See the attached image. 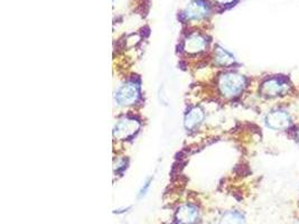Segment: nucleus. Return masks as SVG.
<instances>
[{
    "label": "nucleus",
    "instance_id": "f257e3e1",
    "mask_svg": "<svg viewBox=\"0 0 299 224\" xmlns=\"http://www.w3.org/2000/svg\"><path fill=\"white\" fill-rule=\"evenodd\" d=\"M244 85H246V79L241 74L233 73V72L222 75L219 82L222 94L228 98H232L241 93Z\"/></svg>",
    "mask_w": 299,
    "mask_h": 224
},
{
    "label": "nucleus",
    "instance_id": "f03ea898",
    "mask_svg": "<svg viewBox=\"0 0 299 224\" xmlns=\"http://www.w3.org/2000/svg\"><path fill=\"white\" fill-rule=\"evenodd\" d=\"M139 89L138 85L133 82H127L117 90L116 101L120 106H130L138 100Z\"/></svg>",
    "mask_w": 299,
    "mask_h": 224
},
{
    "label": "nucleus",
    "instance_id": "7ed1b4c3",
    "mask_svg": "<svg viewBox=\"0 0 299 224\" xmlns=\"http://www.w3.org/2000/svg\"><path fill=\"white\" fill-rule=\"evenodd\" d=\"M140 128V123L138 120L134 118H124L119 120L113 129V136L117 139H126L133 136L135 132H137Z\"/></svg>",
    "mask_w": 299,
    "mask_h": 224
},
{
    "label": "nucleus",
    "instance_id": "20e7f679",
    "mask_svg": "<svg viewBox=\"0 0 299 224\" xmlns=\"http://www.w3.org/2000/svg\"><path fill=\"white\" fill-rule=\"evenodd\" d=\"M289 90V84L283 79H270L262 84L261 91L267 97L283 96Z\"/></svg>",
    "mask_w": 299,
    "mask_h": 224
},
{
    "label": "nucleus",
    "instance_id": "39448f33",
    "mask_svg": "<svg viewBox=\"0 0 299 224\" xmlns=\"http://www.w3.org/2000/svg\"><path fill=\"white\" fill-rule=\"evenodd\" d=\"M291 116L287 112L277 110L273 111L267 115L266 118V123L269 128L275 129V130H283L287 129L291 125Z\"/></svg>",
    "mask_w": 299,
    "mask_h": 224
},
{
    "label": "nucleus",
    "instance_id": "423d86ee",
    "mask_svg": "<svg viewBox=\"0 0 299 224\" xmlns=\"http://www.w3.org/2000/svg\"><path fill=\"white\" fill-rule=\"evenodd\" d=\"M198 218L197 210L191 205H184L179 208L176 213V219L182 224H193L196 222Z\"/></svg>",
    "mask_w": 299,
    "mask_h": 224
},
{
    "label": "nucleus",
    "instance_id": "0eeeda50",
    "mask_svg": "<svg viewBox=\"0 0 299 224\" xmlns=\"http://www.w3.org/2000/svg\"><path fill=\"white\" fill-rule=\"evenodd\" d=\"M206 47V40L201 35H192L185 40L184 43V49L187 53H201Z\"/></svg>",
    "mask_w": 299,
    "mask_h": 224
},
{
    "label": "nucleus",
    "instance_id": "6e6552de",
    "mask_svg": "<svg viewBox=\"0 0 299 224\" xmlns=\"http://www.w3.org/2000/svg\"><path fill=\"white\" fill-rule=\"evenodd\" d=\"M208 13V8L205 3L201 1H193L187 6L185 10V17L187 19H201Z\"/></svg>",
    "mask_w": 299,
    "mask_h": 224
},
{
    "label": "nucleus",
    "instance_id": "1a4fd4ad",
    "mask_svg": "<svg viewBox=\"0 0 299 224\" xmlns=\"http://www.w3.org/2000/svg\"><path fill=\"white\" fill-rule=\"evenodd\" d=\"M204 118V112L201 108H193L188 111V113L185 116V127L186 129H193L195 128L198 123H201V121Z\"/></svg>",
    "mask_w": 299,
    "mask_h": 224
},
{
    "label": "nucleus",
    "instance_id": "9d476101",
    "mask_svg": "<svg viewBox=\"0 0 299 224\" xmlns=\"http://www.w3.org/2000/svg\"><path fill=\"white\" fill-rule=\"evenodd\" d=\"M214 61L217 65L221 66H229L234 63V57L232 54L226 52L225 49L217 47L214 53Z\"/></svg>",
    "mask_w": 299,
    "mask_h": 224
},
{
    "label": "nucleus",
    "instance_id": "9b49d317",
    "mask_svg": "<svg viewBox=\"0 0 299 224\" xmlns=\"http://www.w3.org/2000/svg\"><path fill=\"white\" fill-rule=\"evenodd\" d=\"M220 224H246L244 218L238 212H228L223 215Z\"/></svg>",
    "mask_w": 299,
    "mask_h": 224
},
{
    "label": "nucleus",
    "instance_id": "f8f14e48",
    "mask_svg": "<svg viewBox=\"0 0 299 224\" xmlns=\"http://www.w3.org/2000/svg\"><path fill=\"white\" fill-rule=\"evenodd\" d=\"M150 183H151V179H150V178L147 179V181L145 182L144 186L142 187V190H140V194H139V196H144L145 194H146L147 191H148V188L150 187Z\"/></svg>",
    "mask_w": 299,
    "mask_h": 224
},
{
    "label": "nucleus",
    "instance_id": "ddd939ff",
    "mask_svg": "<svg viewBox=\"0 0 299 224\" xmlns=\"http://www.w3.org/2000/svg\"><path fill=\"white\" fill-rule=\"evenodd\" d=\"M217 2H221V3H230V2H232L233 0H216Z\"/></svg>",
    "mask_w": 299,
    "mask_h": 224
},
{
    "label": "nucleus",
    "instance_id": "4468645a",
    "mask_svg": "<svg viewBox=\"0 0 299 224\" xmlns=\"http://www.w3.org/2000/svg\"><path fill=\"white\" fill-rule=\"evenodd\" d=\"M297 138H298V140H299V131H298V133H297Z\"/></svg>",
    "mask_w": 299,
    "mask_h": 224
}]
</instances>
